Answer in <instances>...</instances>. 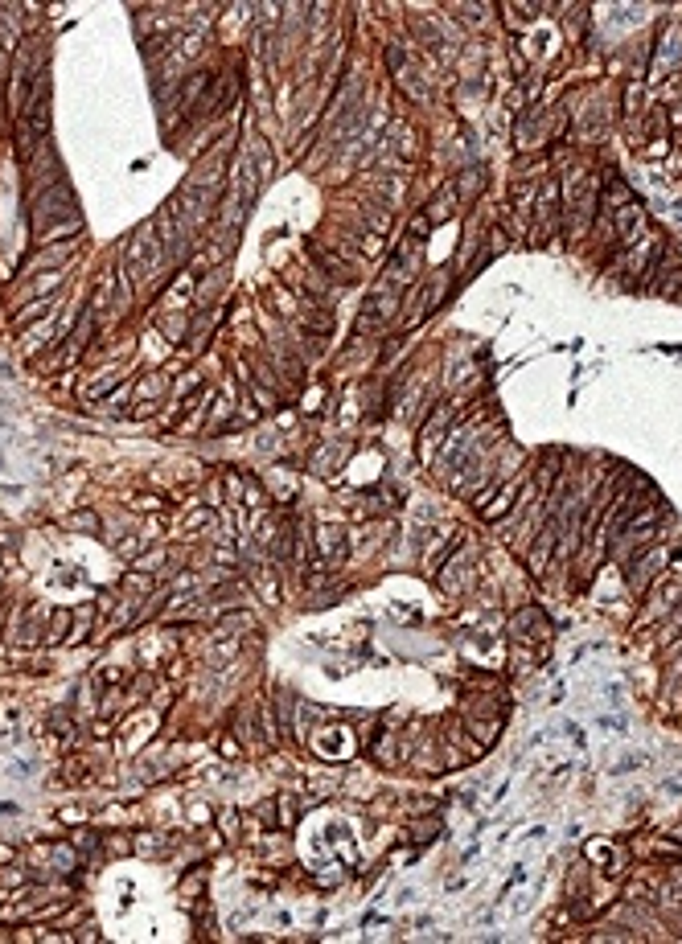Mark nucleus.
Here are the masks:
<instances>
[{
	"mask_svg": "<svg viewBox=\"0 0 682 944\" xmlns=\"http://www.w3.org/2000/svg\"><path fill=\"white\" fill-rule=\"evenodd\" d=\"M34 226H37V234H46V238L79 230V201H74V193H70L66 181H50L41 193H37Z\"/></svg>",
	"mask_w": 682,
	"mask_h": 944,
	"instance_id": "f257e3e1",
	"label": "nucleus"
},
{
	"mask_svg": "<svg viewBox=\"0 0 682 944\" xmlns=\"http://www.w3.org/2000/svg\"><path fill=\"white\" fill-rule=\"evenodd\" d=\"M152 263H156V238H152V230H136L124 250V267L132 280H144V271H152Z\"/></svg>",
	"mask_w": 682,
	"mask_h": 944,
	"instance_id": "f03ea898",
	"label": "nucleus"
},
{
	"mask_svg": "<svg viewBox=\"0 0 682 944\" xmlns=\"http://www.w3.org/2000/svg\"><path fill=\"white\" fill-rule=\"evenodd\" d=\"M666 559H670V550H666V547H653L646 559H633V563H629L633 567V571H629V583H633V587H646V583L658 575V567H662Z\"/></svg>",
	"mask_w": 682,
	"mask_h": 944,
	"instance_id": "7ed1b4c3",
	"label": "nucleus"
},
{
	"mask_svg": "<svg viewBox=\"0 0 682 944\" xmlns=\"http://www.w3.org/2000/svg\"><path fill=\"white\" fill-rule=\"evenodd\" d=\"M641 226H646V214H641V205L625 201V205L616 210V230H621V238H625V243H637Z\"/></svg>",
	"mask_w": 682,
	"mask_h": 944,
	"instance_id": "20e7f679",
	"label": "nucleus"
},
{
	"mask_svg": "<svg viewBox=\"0 0 682 944\" xmlns=\"http://www.w3.org/2000/svg\"><path fill=\"white\" fill-rule=\"evenodd\" d=\"M321 550L329 554V559H337V554H346V530H325V542H321Z\"/></svg>",
	"mask_w": 682,
	"mask_h": 944,
	"instance_id": "39448f33",
	"label": "nucleus"
},
{
	"mask_svg": "<svg viewBox=\"0 0 682 944\" xmlns=\"http://www.w3.org/2000/svg\"><path fill=\"white\" fill-rule=\"evenodd\" d=\"M50 308H54V300H37V304H29V308H25V313H21L17 320H13V325H17V329H25V325H29V320H34V316L50 313Z\"/></svg>",
	"mask_w": 682,
	"mask_h": 944,
	"instance_id": "423d86ee",
	"label": "nucleus"
},
{
	"mask_svg": "<svg viewBox=\"0 0 682 944\" xmlns=\"http://www.w3.org/2000/svg\"><path fill=\"white\" fill-rule=\"evenodd\" d=\"M510 497H514V489H506V493H501V497L493 501V505H489V509H485V517H498L501 509H506V505H510Z\"/></svg>",
	"mask_w": 682,
	"mask_h": 944,
	"instance_id": "0eeeda50",
	"label": "nucleus"
}]
</instances>
